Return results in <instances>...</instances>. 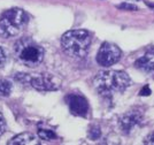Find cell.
<instances>
[{
  "mask_svg": "<svg viewBox=\"0 0 154 145\" xmlns=\"http://www.w3.org/2000/svg\"><path fill=\"white\" fill-rule=\"evenodd\" d=\"M61 43L70 57L82 59L88 54L91 45V36L90 32L84 29L70 30L62 36Z\"/></svg>",
  "mask_w": 154,
  "mask_h": 145,
  "instance_id": "cell-2",
  "label": "cell"
},
{
  "mask_svg": "<svg viewBox=\"0 0 154 145\" xmlns=\"http://www.w3.org/2000/svg\"><path fill=\"white\" fill-rule=\"evenodd\" d=\"M28 21L29 17L22 9L14 8L7 10L0 19V36L8 38L19 35Z\"/></svg>",
  "mask_w": 154,
  "mask_h": 145,
  "instance_id": "cell-4",
  "label": "cell"
},
{
  "mask_svg": "<svg viewBox=\"0 0 154 145\" xmlns=\"http://www.w3.org/2000/svg\"><path fill=\"white\" fill-rule=\"evenodd\" d=\"M151 93H152V91H151V89H150V87H148V85H144V87H143V89L139 91L140 96H145V97H146V96H150Z\"/></svg>",
  "mask_w": 154,
  "mask_h": 145,
  "instance_id": "cell-17",
  "label": "cell"
},
{
  "mask_svg": "<svg viewBox=\"0 0 154 145\" xmlns=\"http://www.w3.org/2000/svg\"><path fill=\"white\" fill-rule=\"evenodd\" d=\"M146 5L148 6V7L152 8V9H154V5H151V4H148V2H146Z\"/></svg>",
  "mask_w": 154,
  "mask_h": 145,
  "instance_id": "cell-19",
  "label": "cell"
},
{
  "mask_svg": "<svg viewBox=\"0 0 154 145\" xmlns=\"http://www.w3.org/2000/svg\"><path fill=\"white\" fill-rule=\"evenodd\" d=\"M15 80L23 84H29L39 91H54L60 89L59 78L50 74H16Z\"/></svg>",
  "mask_w": 154,
  "mask_h": 145,
  "instance_id": "cell-5",
  "label": "cell"
},
{
  "mask_svg": "<svg viewBox=\"0 0 154 145\" xmlns=\"http://www.w3.org/2000/svg\"><path fill=\"white\" fill-rule=\"evenodd\" d=\"M116 7L118 9H123V10H138V7L131 2H122V4L118 5Z\"/></svg>",
  "mask_w": 154,
  "mask_h": 145,
  "instance_id": "cell-14",
  "label": "cell"
},
{
  "mask_svg": "<svg viewBox=\"0 0 154 145\" xmlns=\"http://www.w3.org/2000/svg\"><path fill=\"white\" fill-rule=\"evenodd\" d=\"M6 60H7V55H6V52L5 50L0 46V68L6 64Z\"/></svg>",
  "mask_w": 154,
  "mask_h": 145,
  "instance_id": "cell-15",
  "label": "cell"
},
{
  "mask_svg": "<svg viewBox=\"0 0 154 145\" xmlns=\"http://www.w3.org/2000/svg\"><path fill=\"white\" fill-rule=\"evenodd\" d=\"M132 1H137V0H132Z\"/></svg>",
  "mask_w": 154,
  "mask_h": 145,
  "instance_id": "cell-20",
  "label": "cell"
},
{
  "mask_svg": "<svg viewBox=\"0 0 154 145\" xmlns=\"http://www.w3.org/2000/svg\"><path fill=\"white\" fill-rule=\"evenodd\" d=\"M144 143H145V144H154V132L150 134V135L145 138Z\"/></svg>",
  "mask_w": 154,
  "mask_h": 145,
  "instance_id": "cell-18",
  "label": "cell"
},
{
  "mask_svg": "<svg viewBox=\"0 0 154 145\" xmlns=\"http://www.w3.org/2000/svg\"><path fill=\"white\" fill-rule=\"evenodd\" d=\"M12 91V84L10 82L6 80H0V96L1 97H7L10 94Z\"/></svg>",
  "mask_w": 154,
  "mask_h": 145,
  "instance_id": "cell-11",
  "label": "cell"
},
{
  "mask_svg": "<svg viewBox=\"0 0 154 145\" xmlns=\"http://www.w3.org/2000/svg\"><path fill=\"white\" fill-rule=\"evenodd\" d=\"M70 112L74 115L85 117L89 112L88 100L81 94H69L66 98Z\"/></svg>",
  "mask_w": 154,
  "mask_h": 145,
  "instance_id": "cell-7",
  "label": "cell"
},
{
  "mask_svg": "<svg viewBox=\"0 0 154 145\" xmlns=\"http://www.w3.org/2000/svg\"><path fill=\"white\" fill-rule=\"evenodd\" d=\"M121 57V50L118 49L115 44L103 43L99 52L97 54V62L103 67H109V66L116 64Z\"/></svg>",
  "mask_w": 154,
  "mask_h": 145,
  "instance_id": "cell-6",
  "label": "cell"
},
{
  "mask_svg": "<svg viewBox=\"0 0 154 145\" xmlns=\"http://www.w3.org/2000/svg\"><path fill=\"white\" fill-rule=\"evenodd\" d=\"M6 131V121L4 119L2 114L0 113V136Z\"/></svg>",
  "mask_w": 154,
  "mask_h": 145,
  "instance_id": "cell-16",
  "label": "cell"
},
{
  "mask_svg": "<svg viewBox=\"0 0 154 145\" xmlns=\"http://www.w3.org/2000/svg\"><path fill=\"white\" fill-rule=\"evenodd\" d=\"M143 121V114L138 111H132L128 112L125 115H123L120 119V128L121 130L128 134L135 129L136 126L141 123Z\"/></svg>",
  "mask_w": 154,
  "mask_h": 145,
  "instance_id": "cell-8",
  "label": "cell"
},
{
  "mask_svg": "<svg viewBox=\"0 0 154 145\" xmlns=\"http://www.w3.org/2000/svg\"><path fill=\"white\" fill-rule=\"evenodd\" d=\"M8 144H13V145H25V144H37L36 137L30 134V132H22L17 136L13 137Z\"/></svg>",
  "mask_w": 154,
  "mask_h": 145,
  "instance_id": "cell-10",
  "label": "cell"
},
{
  "mask_svg": "<svg viewBox=\"0 0 154 145\" xmlns=\"http://www.w3.org/2000/svg\"><path fill=\"white\" fill-rule=\"evenodd\" d=\"M130 84L128 74L121 70H107L99 72L93 80L95 90L101 96H112L124 91Z\"/></svg>",
  "mask_w": 154,
  "mask_h": 145,
  "instance_id": "cell-1",
  "label": "cell"
},
{
  "mask_svg": "<svg viewBox=\"0 0 154 145\" xmlns=\"http://www.w3.org/2000/svg\"><path fill=\"white\" fill-rule=\"evenodd\" d=\"M13 52L16 60L28 67L40 65L44 59V49L31 38H23L15 43Z\"/></svg>",
  "mask_w": 154,
  "mask_h": 145,
  "instance_id": "cell-3",
  "label": "cell"
},
{
  "mask_svg": "<svg viewBox=\"0 0 154 145\" xmlns=\"http://www.w3.org/2000/svg\"><path fill=\"white\" fill-rule=\"evenodd\" d=\"M136 68L145 72H152L154 74V49L147 50L144 55H141L136 62Z\"/></svg>",
  "mask_w": 154,
  "mask_h": 145,
  "instance_id": "cell-9",
  "label": "cell"
},
{
  "mask_svg": "<svg viewBox=\"0 0 154 145\" xmlns=\"http://www.w3.org/2000/svg\"><path fill=\"white\" fill-rule=\"evenodd\" d=\"M100 135H101V131H100V128L99 127H92L91 129H90V131H89V137L91 138V139H93V141H95V139H98V138L100 137Z\"/></svg>",
  "mask_w": 154,
  "mask_h": 145,
  "instance_id": "cell-13",
  "label": "cell"
},
{
  "mask_svg": "<svg viewBox=\"0 0 154 145\" xmlns=\"http://www.w3.org/2000/svg\"><path fill=\"white\" fill-rule=\"evenodd\" d=\"M38 136L42 138V139H44V141H51V139L57 138V135L54 134V131L45 130V129H42V130L38 131Z\"/></svg>",
  "mask_w": 154,
  "mask_h": 145,
  "instance_id": "cell-12",
  "label": "cell"
}]
</instances>
